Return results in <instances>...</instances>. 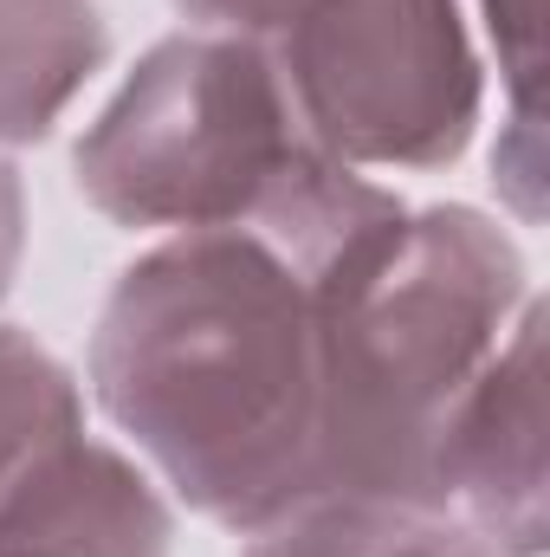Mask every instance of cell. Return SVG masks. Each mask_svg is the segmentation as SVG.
<instances>
[{
	"mask_svg": "<svg viewBox=\"0 0 550 557\" xmlns=\"http://www.w3.org/2000/svg\"><path fill=\"white\" fill-rule=\"evenodd\" d=\"M104 59L98 0H0V143H46Z\"/></svg>",
	"mask_w": 550,
	"mask_h": 557,
	"instance_id": "52a82bcc",
	"label": "cell"
},
{
	"mask_svg": "<svg viewBox=\"0 0 550 557\" xmlns=\"http://www.w3.org/2000/svg\"><path fill=\"white\" fill-rule=\"evenodd\" d=\"M0 557H7V552H0Z\"/></svg>",
	"mask_w": 550,
	"mask_h": 557,
	"instance_id": "4fadbf2b",
	"label": "cell"
},
{
	"mask_svg": "<svg viewBox=\"0 0 550 557\" xmlns=\"http://www.w3.org/2000/svg\"><path fill=\"white\" fill-rule=\"evenodd\" d=\"M201 33H240V39H273L304 0H175Z\"/></svg>",
	"mask_w": 550,
	"mask_h": 557,
	"instance_id": "8fae6325",
	"label": "cell"
},
{
	"mask_svg": "<svg viewBox=\"0 0 550 557\" xmlns=\"http://www.w3.org/2000/svg\"><path fill=\"white\" fill-rule=\"evenodd\" d=\"M479 7H486V33L499 46V72L512 85V117H538V72H545V59H538V39H545L538 0H479Z\"/></svg>",
	"mask_w": 550,
	"mask_h": 557,
	"instance_id": "30bf717a",
	"label": "cell"
},
{
	"mask_svg": "<svg viewBox=\"0 0 550 557\" xmlns=\"http://www.w3.org/2000/svg\"><path fill=\"white\" fill-rule=\"evenodd\" d=\"M20 253H26V195H20V175H13V162L0 156V298L13 292Z\"/></svg>",
	"mask_w": 550,
	"mask_h": 557,
	"instance_id": "7c38bea8",
	"label": "cell"
},
{
	"mask_svg": "<svg viewBox=\"0 0 550 557\" xmlns=\"http://www.w3.org/2000/svg\"><path fill=\"white\" fill-rule=\"evenodd\" d=\"M91 396L182 506L273 525L311 493L317 278L253 227L168 234L98 311Z\"/></svg>",
	"mask_w": 550,
	"mask_h": 557,
	"instance_id": "6da1fadb",
	"label": "cell"
},
{
	"mask_svg": "<svg viewBox=\"0 0 550 557\" xmlns=\"http://www.w3.org/2000/svg\"><path fill=\"white\" fill-rule=\"evenodd\" d=\"M247 557H492L466 525L389 499H298L247 532Z\"/></svg>",
	"mask_w": 550,
	"mask_h": 557,
	"instance_id": "ba28073f",
	"label": "cell"
},
{
	"mask_svg": "<svg viewBox=\"0 0 550 557\" xmlns=\"http://www.w3.org/2000/svg\"><path fill=\"white\" fill-rule=\"evenodd\" d=\"M175 512L130 454L72 434L0 493L7 557H168Z\"/></svg>",
	"mask_w": 550,
	"mask_h": 557,
	"instance_id": "8992f818",
	"label": "cell"
},
{
	"mask_svg": "<svg viewBox=\"0 0 550 557\" xmlns=\"http://www.w3.org/2000/svg\"><path fill=\"white\" fill-rule=\"evenodd\" d=\"M72 434H85L78 376L39 337L0 324V493Z\"/></svg>",
	"mask_w": 550,
	"mask_h": 557,
	"instance_id": "9c48e42d",
	"label": "cell"
},
{
	"mask_svg": "<svg viewBox=\"0 0 550 557\" xmlns=\"http://www.w3.org/2000/svg\"><path fill=\"white\" fill-rule=\"evenodd\" d=\"M324 162L266 39L175 33L149 46L72 149L78 195L117 227H260Z\"/></svg>",
	"mask_w": 550,
	"mask_h": 557,
	"instance_id": "3957f363",
	"label": "cell"
},
{
	"mask_svg": "<svg viewBox=\"0 0 550 557\" xmlns=\"http://www.w3.org/2000/svg\"><path fill=\"white\" fill-rule=\"evenodd\" d=\"M434 512L466 525L492 557H545V305L525 298L505 344L466 383L434 441Z\"/></svg>",
	"mask_w": 550,
	"mask_h": 557,
	"instance_id": "5b68a950",
	"label": "cell"
},
{
	"mask_svg": "<svg viewBox=\"0 0 550 557\" xmlns=\"http://www.w3.org/2000/svg\"><path fill=\"white\" fill-rule=\"evenodd\" d=\"M266 52L304 137L343 169H447L479 131L460 0H304Z\"/></svg>",
	"mask_w": 550,
	"mask_h": 557,
	"instance_id": "277c9868",
	"label": "cell"
},
{
	"mask_svg": "<svg viewBox=\"0 0 550 557\" xmlns=\"http://www.w3.org/2000/svg\"><path fill=\"white\" fill-rule=\"evenodd\" d=\"M532 298L525 253L479 208H409L317 285V447L304 499L434 512V441Z\"/></svg>",
	"mask_w": 550,
	"mask_h": 557,
	"instance_id": "7a4b0ae2",
	"label": "cell"
}]
</instances>
